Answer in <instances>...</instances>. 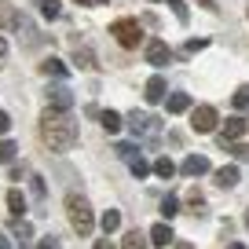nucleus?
<instances>
[{"mask_svg": "<svg viewBox=\"0 0 249 249\" xmlns=\"http://www.w3.org/2000/svg\"><path fill=\"white\" fill-rule=\"evenodd\" d=\"M176 213H179V202H176V198H165V202H161V216H165V220H172Z\"/></svg>", "mask_w": 249, "mask_h": 249, "instance_id": "obj_26", "label": "nucleus"}, {"mask_svg": "<svg viewBox=\"0 0 249 249\" xmlns=\"http://www.w3.org/2000/svg\"><path fill=\"white\" fill-rule=\"evenodd\" d=\"M227 249H246V246H242V242H231V246H227Z\"/></svg>", "mask_w": 249, "mask_h": 249, "instance_id": "obj_38", "label": "nucleus"}, {"mask_svg": "<svg viewBox=\"0 0 249 249\" xmlns=\"http://www.w3.org/2000/svg\"><path fill=\"white\" fill-rule=\"evenodd\" d=\"M37 249H62V246H59V238H40Z\"/></svg>", "mask_w": 249, "mask_h": 249, "instance_id": "obj_32", "label": "nucleus"}, {"mask_svg": "<svg viewBox=\"0 0 249 249\" xmlns=\"http://www.w3.org/2000/svg\"><path fill=\"white\" fill-rule=\"evenodd\" d=\"M30 187H33V195H37V198H44V179H40V176H33Z\"/></svg>", "mask_w": 249, "mask_h": 249, "instance_id": "obj_30", "label": "nucleus"}, {"mask_svg": "<svg viewBox=\"0 0 249 249\" xmlns=\"http://www.w3.org/2000/svg\"><path fill=\"white\" fill-rule=\"evenodd\" d=\"M165 92H169V85H165V77H161V73H154V77L147 81V88H143V99H147L150 107H154V103L169 99V95H165Z\"/></svg>", "mask_w": 249, "mask_h": 249, "instance_id": "obj_6", "label": "nucleus"}, {"mask_svg": "<svg viewBox=\"0 0 249 249\" xmlns=\"http://www.w3.org/2000/svg\"><path fill=\"white\" fill-rule=\"evenodd\" d=\"M66 213H70V224H73V231H77L81 238H88V234L95 231V213H92V205H88V198L70 195L66 198Z\"/></svg>", "mask_w": 249, "mask_h": 249, "instance_id": "obj_2", "label": "nucleus"}, {"mask_svg": "<svg viewBox=\"0 0 249 249\" xmlns=\"http://www.w3.org/2000/svg\"><path fill=\"white\" fill-rule=\"evenodd\" d=\"M165 4L172 8V15H176L179 22H187V18H191V11H187V4H183V0H165Z\"/></svg>", "mask_w": 249, "mask_h": 249, "instance_id": "obj_24", "label": "nucleus"}, {"mask_svg": "<svg viewBox=\"0 0 249 249\" xmlns=\"http://www.w3.org/2000/svg\"><path fill=\"white\" fill-rule=\"evenodd\" d=\"M121 246H124V249H147V238H143L140 231H128V234H124V242H121Z\"/></svg>", "mask_w": 249, "mask_h": 249, "instance_id": "obj_20", "label": "nucleus"}, {"mask_svg": "<svg viewBox=\"0 0 249 249\" xmlns=\"http://www.w3.org/2000/svg\"><path fill=\"white\" fill-rule=\"evenodd\" d=\"M40 73H48V77H70V66H66L62 59H55V55H52V59L40 62Z\"/></svg>", "mask_w": 249, "mask_h": 249, "instance_id": "obj_12", "label": "nucleus"}, {"mask_svg": "<svg viewBox=\"0 0 249 249\" xmlns=\"http://www.w3.org/2000/svg\"><path fill=\"white\" fill-rule=\"evenodd\" d=\"M4 55H8V40L0 37V59H4Z\"/></svg>", "mask_w": 249, "mask_h": 249, "instance_id": "obj_35", "label": "nucleus"}, {"mask_svg": "<svg viewBox=\"0 0 249 249\" xmlns=\"http://www.w3.org/2000/svg\"><path fill=\"white\" fill-rule=\"evenodd\" d=\"M128 169H132V176L136 179H143V176H150V165L143 161V158H132V161H128Z\"/></svg>", "mask_w": 249, "mask_h": 249, "instance_id": "obj_23", "label": "nucleus"}, {"mask_svg": "<svg viewBox=\"0 0 249 249\" xmlns=\"http://www.w3.org/2000/svg\"><path fill=\"white\" fill-rule=\"evenodd\" d=\"M77 4H88V0H77Z\"/></svg>", "mask_w": 249, "mask_h": 249, "instance_id": "obj_39", "label": "nucleus"}, {"mask_svg": "<svg viewBox=\"0 0 249 249\" xmlns=\"http://www.w3.org/2000/svg\"><path fill=\"white\" fill-rule=\"evenodd\" d=\"M15 154H18V147H15V143H11V140H0V165H8Z\"/></svg>", "mask_w": 249, "mask_h": 249, "instance_id": "obj_22", "label": "nucleus"}, {"mask_svg": "<svg viewBox=\"0 0 249 249\" xmlns=\"http://www.w3.org/2000/svg\"><path fill=\"white\" fill-rule=\"evenodd\" d=\"M216 124H220L216 107L202 103V107H195V110H191V128H195L198 136H209V132H216Z\"/></svg>", "mask_w": 249, "mask_h": 249, "instance_id": "obj_4", "label": "nucleus"}, {"mask_svg": "<svg viewBox=\"0 0 249 249\" xmlns=\"http://www.w3.org/2000/svg\"><path fill=\"white\" fill-rule=\"evenodd\" d=\"M40 15H44V18H59L62 4H59V0H40Z\"/></svg>", "mask_w": 249, "mask_h": 249, "instance_id": "obj_19", "label": "nucleus"}, {"mask_svg": "<svg viewBox=\"0 0 249 249\" xmlns=\"http://www.w3.org/2000/svg\"><path fill=\"white\" fill-rule=\"evenodd\" d=\"M128 124H132V132L143 136V140H154V136L161 132V121H158V117H150V114H140V110L128 117Z\"/></svg>", "mask_w": 249, "mask_h": 249, "instance_id": "obj_5", "label": "nucleus"}, {"mask_svg": "<svg viewBox=\"0 0 249 249\" xmlns=\"http://www.w3.org/2000/svg\"><path fill=\"white\" fill-rule=\"evenodd\" d=\"M99 121H103V128H107L110 136H114V132H121V114H117V110H103V114H99Z\"/></svg>", "mask_w": 249, "mask_h": 249, "instance_id": "obj_14", "label": "nucleus"}, {"mask_svg": "<svg viewBox=\"0 0 249 249\" xmlns=\"http://www.w3.org/2000/svg\"><path fill=\"white\" fill-rule=\"evenodd\" d=\"M0 249H11V246H8V238H4V234H0Z\"/></svg>", "mask_w": 249, "mask_h": 249, "instance_id": "obj_37", "label": "nucleus"}, {"mask_svg": "<svg viewBox=\"0 0 249 249\" xmlns=\"http://www.w3.org/2000/svg\"><path fill=\"white\" fill-rule=\"evenodd\" d=\"M205 44H209V40H205V37H202V40H187V52H202Z\"/></svg>", "mask_w": 249, "mask_h": 249, "instance_id": "obj_33", "label": "nucleus"}, {"mask_svg": "<svg viewBox=\"0 0 249 249\" xmlns=\"http://www.w3.org/2000/svg\"><path fill=\"white\" fill-rule=\"evenodd\" d=\"M234 158H242V161H249V147H231Z\"/></svg>", "mask_w": 249, "mask_h": 249, "instance_id": "obj_34", "label": "nucleus"}, {"mask_svg": "<svg viewBox=\"0 0 249 249\" xmlns=\"http://www.w3.org/2000/svg\"><path fill=\"white\" fill-rule=\"evenodd\" d=\"M95 249H114V246H110V238H107V242H95Z\"/></svg>", "mask_w": 249, "mask_h": 249, "instance_id": "obj_36", "label": "nucleus"}, {"mask_svg": "<svg viewBox=\"0 0 249 249\" xmlns=\"http://www.w3.org/2000/svg\"><path fill=\"white\" fill-rule=\"evenodd\" d=\"M99 227H103V231H107V234H114L117 227H121V213H117V209L103 213V216H99Z\"/></svg>", "mask_w": 249, "mask_h": 249, "instance_id": "obj_17", "label": "nucleus"}, {"mask_svg": "<svg viewBox=\"0 0 249 249\" xmlns=\"http://www.w3.org/2000/svg\"><path fill=\"white\" fill-rule=\"evenodd\" d=\"M213 165H209V158H202V154H191L183 161V176H205Z\"/></svg>", "mask_w": 249, "mask_h": 249, "instance_id": "obj_9", "label": "nucleus"}, {"mask_svg": "<svg viewBox=\"0 0 249 249\" xmlns=\"http://www.w3.org/2000/svg\"><path fill=\"white\" fill-rule=\"evenodd\" d=\"M246 128H249V124H246V117H227L224 132H220V143H224V147H227V143H234L242 132H246Z\"/></svg>", "mask_w": 249, "mask_h": 249, "instance_id": "obj_8", "label": "nucleus"}, {"mask_svg": "<svg viewBox=\"0 0 249 249\" xmlns=\"http://www.w3.org/2000/svg\"><path fill=\"white\" fill-rule=\"evenodd\" d=\"M15 234H18V238H33V224H22V220H15Z\"/></svg>", "mask_w": 249, "mask_h": 249, "instance_id": "obj_28", "label": "nucleus"}, {"mask_svg": "<svg viewBox=\"0 0 249 249\" xmlns=\"http://www.w3.org/2000/svg\"><path fill=\"white\" fill-rule=\"evenodd\" d=\"M8 128H11V117L0 110V136H8Z\"/></svg>", "mask_w": 249, "mask_h": 249, "instance_id": "obj_31", "label": "nucleus"}, {"mask_svg": "<svg viewBox=\"0 0 249 249\" xmlns=\"http://www.w3.org/2000/svg\"><path fill=\"white\" fill-rule=\"evenodd\" d=\"M216 183L224 187V191H227V187H234V183H238V169H234V165H224V169H216Z\"/></svg>", "mask_w": 249, "mask_h": 249, "instance_id": "obj_13", "label": "nucleus"}, {"mask_svg": "<svg viewBox=\"0 0 249 249\" xmlns=\"http://www.w3.org/2000/svg\"><path fill=\"white\" fill-rule=\"evenodd\" d=\"M169 59H172V52L165 40H147V62L150 66H169Z\"/></svg>", "mask_w": 249, "mask_h": 249, "instance_id": "obj_7", "label": "nucleus"}, {"mask_svg": "<svg viewBox=\"0 0 249 249\" xmlns=\"http://www.w3.org/2000/svg\"><path fill=\"white\" fill-rule=\"evenodd\" d=\"M231 99H234V107H238V110H249V85H242Z\"/></svg>", "mask_w": 249, "mask_h": 249, "instance_id": "obj_25", "label": "nucleus"}, {"mask_svg": "<svg viewBox=\"0 0 249 249\" xmlns=\"http://www.w3.org/2000/svg\"><path fill=\"white\" fill-rule=\"evenodd\" d=\"M154 172H158L161 179H172V176H176V165H172L169 158H158V161H154Z\"/></svg>", "mask_w": 249, "mask_h": 249, "instance_id": "obj_18", "label": "nucleus"}, {"mask_svg": "<svg viewBox=\"0 0 249 249\" xmlns=\"http://www.w3.org/2000/svg\"><path fill=\"white\" fill-rule=\"evenodd\" d=\"M246 227H249V216H246Z\"/></svg>", "mask_w": 249, "mask_h": 249, "instance_id": "obj_40", "label": "nucleus"}, {"mask_svg": "<svg viewBox=\"0 0 249 249\" xmlns=\"http://www.w3.org/2000/svg\"><path fill=\"white\" fill-rule=\"evenodd\" d=\"M8 22H15V11H11L8 0H0V26H8Z\"/></svg>", "mask_w": 249, "mask_h": 249, "instance_id": "obj_27", "label": "nucleus"}, {"mask_svg": "<svg viewBox=\"0 0 249 249\" xmlns=\"http://www.w3.org/2000/svg\"><path fill=\"white\" fill-rule=\"evenodd\" d=\"M8 209H11V216H22L26 213V198H22V191H8Z\"/></svg>", "mask_w": 249, "mask_h": 249, "instance_id": "obj_16", "label": "nucleus"}, {"mask_svg": "<svg viewBox=\"0 0 249 249\" xmlns=\"http://www.w3.org/2000/svg\"><path fill=\"white\" fill-rule=\"evenodd\" d=\"M117 154H121V158H124V161H132V158H136V154H140V150H136V147H132V143H121V147H117Z\"/></svg>", "mask_w": 249, "mask_h": 249, "instance_id": "obj_29", "label": "nucleus"}, {"mask_svg": "<svg viewBox=\"0 0 249 249\" xmlns=\"http://www.w3.org/2000/svg\"><path fill=\"white\" fill-rule=\"evenodd\" d=\"M77 121H73L66 110H44V117H40V140H44V147L52 150H70L73 143H77Z\"/></svg>", "mask_w": 249, "mask_h": 249, "instance_id": "obj_1", "label": "nucleus"}, {"mask_svg": "<svg viewBox=\"0 0 249 249\" xmlns=\"http://www.w3.org/2000/svg\"><path fill=\"white\" fill-rule=\"evenodd\" d=\"M187 110H191V95H183V92L169 95V114H187Z\"/></svg>", "mask_w": 249, "mask_h": 249, "instance_id": "obj_15", "label": "nucleus"}, {"mask_svg": "<svg viewBox=\"0 0 249 249\" xmlns=\"http://www.w3.org/2000/svg\"><path fill=\"white\" fill-rule=\"evenodd\" d=\"M73 59H77V66H81V70H92V52H88V48H73Z\"/></svg>", "mask_w": 249, "mask_h": 249, "instance_id": "obj_21", "label": "nucleus"}, {"mask_svg": "<svg viewBox=\"0 0 249 249\" xmlns=\"http://www.w3.org/2000/svg\"><path fill=\"white\" fill-rule=\"evenodd\" d=\"M172 242H176V238H172L169 224H154V227H150V246H165V249H169Z\"/></svg>", "mask_w": 249, "mask_h": 249, "instance_id": "obj_11", "label": "nucleus"}, {"mask_svg": "<svg viewBox=\"0 0 249 249\" xmlns=\"http://www.w3.org/2000/svg\"><path fill=\"white\" fill-rule=\"evenodd\" d=\"M110 37H114L121 48H140V40H143V26L136 22V18H117V22L110 26Z\"/></svg>", "mask_w": 249, "mask_h": 249, "instance_id": "obj_3", "label": "nucleus"}, {"mask_svg": "<svg viewBox=\"0 0 249 249\" xmlns=\"http://www.w3.org/2000/svg\"><path fill=\"white\" fill-rule=\"evenodd\" d=\"M48 103H52V110H70L73 107V92L70 88H52V92H48Z\"/></svg>", "mask_w": 249, "mask_h": 249, "instance_id": "obj_10", "label": "nucleus"}]
</instances>
